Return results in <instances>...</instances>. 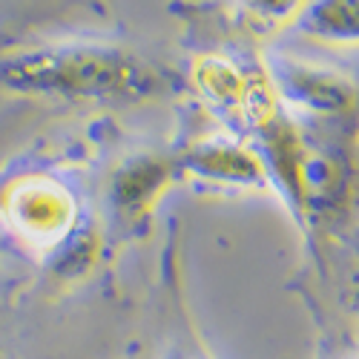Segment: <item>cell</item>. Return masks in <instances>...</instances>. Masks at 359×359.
<instances>
[{"label": "cell", "instance_id": "1", "mask_svg": "<svg viewBox=\"0 0 359 359\" xmlns=\"http://www.w3.org/2000/svg\"><path fill=\"white\" fill-rule=\"evenodd\" d=\"M9 93L72 104H144L167 93L164 72L144 55L98 41H57L12 49L0 57Z\"/></svg>", "mask_w": 359, "mask_h": 359}, {"label": "cell", "instance_id": "2", "mask_svg": "<svg viewBox=\"0 0 359 359\" xmlns=\"http://www.w3.org/2000/svg\"><path fill=\"white\" fill-rule=\"evenodd\" d=\"M0 216L23 245L57 250L72 238L78 201L67 184L49 175H26L6 187L0 198Z\"/></svg>", "mask_w": 359, "mask_h": 359}, {"label": "cell", "instance_id": "3", "mask_svg": "<svg viewBox=\"0 0 359 359\" xmlns=\"http://www.w3.org/2000/svg\"><path fill=\"white\" fill-rule=\"evenodd\" d=\"M193 81L201 98L233 127L259 130L267 118L279 112L273 83L262 75L245 72L227 57L219 55L201 57L193 69Z\"/></svg>", "mask_w": 359, "mask_h": 359}, {"label": "cell", "instance_id": "4", "mask_svg": "<svg viewBox=\"0 0 359 359\" xmlns=\"http://www.w3.org/2000/svg\"><path fill=\"white\" fill-rule=\"evenodd\" d=\"M259 135V158L264 164L267 178L282 187L290 207L308 219V196H305V158H308V138L290 118L282 112L271 115L256 130Z\"/></svg>", "mask_w": 359, "mask_h": 359}, {"label": "cell", "instance_id": "5", "mask_svg": "<svg viewBox=\"0 0 359 359\" xmlns=\"http://www.w3.org/2000/svg\"><path fill=\"white\" fill-rule=\"evenodd\" d=\"M193 178H204L219 187L259 190L267 184V172L256 149L230 138H204L193 144L175 164Z\"/></svg>", "mask_w": 359, "mask_h": 359}, {"label": "cell", "instance_id": "6", "mask_svg": "<svg viewBox=\"0 0 359 359\" xmlns=\"http://www.w3.org/2000/svg\"><path fill=\"white\" fill-rule=\"evenodd\" d=\"M271 83L293 107L313 115H325V118L345 115L356 104V93L351 81H345L331 69H319L313 64L279 61Z\"/></svg>", "mask_w": 359, "mask_h": 359}, {"label": "cell", "instance_id": "7", "mask_svg": "<svg viewBox=\"0 0 359 359\" xmlns=\"http://www.w3.org/2000/svg\"><path fill=\"white\" fill-rule=\"evenodd\" d=\"M175 164L161 158H135L112 182V204L121 219H141L170 187Z\"/></svg>", "mask_w": 359, "mask_h": 359}, {"label": "cell", "instance_id": "8", "mask_svg": "<svg viewBox=\"0 0 359 359\" xmlns=\"http://www.w3.org/2000/svg\"><path fill=\"white\" fill-rule=\"evenodd\" d=\"M293 23L316 43L359 46V0H308Z\"/></svg>", "mask_w": 359, "mask_h": 359}, {"label": "cell", "instance_id": "9", "mask_svg": "<svg viewBox=\"0 0 359 359\" xmlns=\"http://www.w3.org/2000/svg\"><path fill=\"white\" fill-rule=\"evenodd\" d=\"M308 0H238L245 20L256 26L259 32H273L302 15Z\"/></svg>", "mask_w": 359, "mask_h": 359}, {"label": "cell", "instance_id": "10", "mask_svg": "<svg viewBox=\"0 0 359 359\" xmlns=\"http://www.w3.org/2000/svg\"><path fill=\"white\" fill-rule=\"evenodd\" d=\"M353 287H356V299H359V236H356V271H353Z\"/></svg>", "mask_w": 359, "mask_h": 359}, {"label": "cell", "instance_id": "11", "mask_svg": "<svg viewBox=\"0 0 359 359\" xmlns=\"http://www.w3.org/2000/svg\"><path fill=\"white\" fill-rule=\"evenodd\" d=\"M356 156H359V135H356Z\"/></svg>", "mask_w": 359, "mask_h": 359}]
</instances>
